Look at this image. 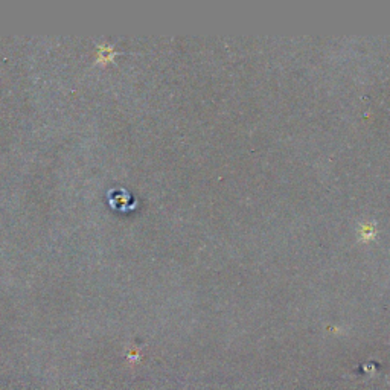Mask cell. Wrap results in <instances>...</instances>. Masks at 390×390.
Segmentation results:
<instances>
[{"instance_id": "1", "label": "cell", "mask_w": 390, "mask_h": 390, "mask_svg": "<svg viewBox=\"0 0 390 390\" xmlns=\"http://www.w3.org/2000/svg\"><path fill=\"white\" fill-rule=\"evenodd\" d=\"M114 55H116V51H114L113 46H110L107 43L98 46V51H96V60H98V63H101V64L110 63L114 59Z\"/></svg>"}]
</instances>
